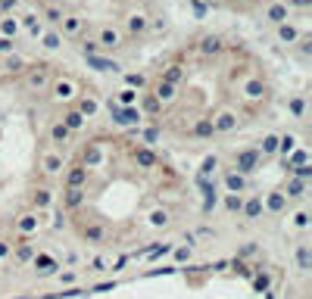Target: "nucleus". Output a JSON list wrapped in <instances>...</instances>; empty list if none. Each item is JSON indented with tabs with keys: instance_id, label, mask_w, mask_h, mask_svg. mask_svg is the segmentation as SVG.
Returning <instances> with one entry per match:
<instances>
[{
	"instance_id": "nucleus-5",
	"label": "nucleus",
	"mask_w": 312,
	"mask_h": 299,
	"mask_svg": "<svg viewBox=\"0 0 312 299\" xmlns=\"http://www.w3.org/2000/svg\"><path fill=\"white\" fill-rule=\"evenodd\" d=\"M203 3L222 6V9H234V13H250V9H259V6H265L269 0H203Z\"/></svg>"
},
{
	"instance_id": "nucleus-3",
	"label": "nucleus",
	"mask_w": 312,
	"mask_h": 299,
	"mask_svg": "<svg viewBox=\"0 0 312 299\" xmlns=\"http://www.w3.org/2000/svg\"><path fill=\"white\" fill-rule=\"evenodd\" d=\"M85 84L50 60L0 63V200L41 209L50 190L41 178L63 168V144L82 122Z\"/></svg>"
},
{
	"instance_id": "nucleus-4",
	"label": "nucleus",
	"mask_w": 312,
	"mask_h": 299,
	"mask_svg": "<svg viewBox=\"0 0 312 299\" xmlns=\"http://www.w3.org/2000/svg\"><path fill=\"white\" fill-rule=\"evenodd\" d=\"M66 38L97 53H115L147 38L156 0H31Z\"/></svg>"
},
{
	"instance_id": "nucleus-1",
	"label": "nucleus",
	"mask_w": 312,
	"mask_h": 299,
	"mask_svg": "<svg viewBox=\"0 0 312 299\" xmlns=\"http://www.w3.org/2000/svg\"><path fill=\"white\" fill-rule=\"evenodd\" d=\"M275 78L247 41L197 34L147 69L141 112L156 134L178 144L237 137L272 112Z\"/></svg>"
},
{
	"instance_id": "nucleus-2",
	"label": "nucleus",
	"mask_w": 312,
	"mask_h": 299,
	"mask_svg": "<svg viewBox=\"0 0 312 299\" xmlns=\"http://www.w3.org/2000/svg\"><path fill=\"white\" fill-rule=\"evenodd\" d=\"M63 171V212L56 224L75 218L88 243H109L115 234L147 227L169 231L181 200L178 171L134 134L100 131L75 147Z\"/></svg>"
}]
</instances>
